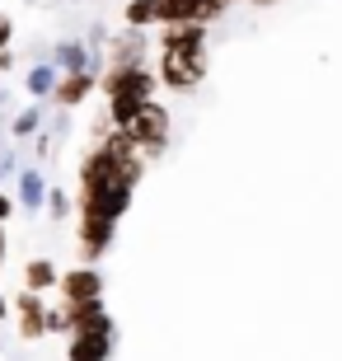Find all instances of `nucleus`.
I'll return each mask as SVG.
<instances>
[{
    "instance_id": "f3484780",
    "label": "nucleus",
    "mask_w": 342,
    "mask_h": 361,
    "mask_svg": "<svg viewBox=\"0 0 342 361\" xmlns=\"http://www.w3.org/2000/svg\"><path fill=\"white\" fill-rule=\"evenodd\" d=\"M56 66L66 71V75L85 71V47H80V42H61V47H56Z\"/></svg>"
},
{
    "instance_id": "6e6552de",
    "label": "nucleus",
    "mask_w": 342,
    "mask_h": 361,
    "mask_svg": "<svg viewBox=\"0 0 342 361\" xmlns=\"http://www.w3.org/2000/svg\"><path fill=\"white\" fill-rule=\"evenodd\" d=\"M14 310H19V334H24L28 343L47 334V305L38 300V291H24L14 300Z\"/></svg>"
},
{
    "instance_id": "9b49d317",
    "label": "nucleus",
    "mask_w": 342,
    "mask_h": 361,
    "mask_svg": "<svg viewBox=\"0 0 342 361\" xmlns=\"http://www.w3.org/2000/svg\"><path fill=\"white\" fill-rule=\"evenodd\" d=\"M94 90H99V85H94V75H90V71L61 75V85H56V104H61V108H75V104H85V99H90Z\"/></svg>"
},
{
    "instance_id": "423d86ee",
    "label": "nucleus",
    "mask_w": 342,
    "mask_h": 361,
    "mask_svg": "<svg viewBox=\"0 0 342 361\" xmlns=\"http://www.w3.org/2000/svg\"><path fill=\"white\" fill-rule=\"evenodd\" d=\"M66 314H71V334H113L104 300H66Z\"/></svg>"
},
{
    "instance_id": "aec40b11",
    "label": "nucleus",
    "mask_w": 342,
    "mask_h": 361,
    "mask_svg": "<svg viewBox=\"0 0 342 361\" xmlns=\"http://www.w3.org/2000/svg\"><path fill=\"white\" fill-rule=\"evenodd\" d=\"M47 207H52V216H66V192H52V197H47Z\"/></svg>"
},
{
    "instance_id": "6ab92c4d",
    "label": "nucleus",
    "mask_w": 342,
    "mask_h": 361,
    "mask_svg": "<svg viewBox=\"0 0 342 361\" xmlns=\"http://www.w3.org/2000/svg\"><path fill=\"white\" fill-rule=\"evenodd\" d=\"M33 127H38V113H33V108L14 118V132H19V136H28V132H33Z\"/></svg>"
},
{
    "instance_id": "b1692460",
    "label": "nucleus",
    "mask_w": 342,
    "mask_h": 361,
    "mask_svg": "<svg viewBox=\"0 0 342 361\" xmlns=\"http://www.w3.org/2000/svg\"><path fill=\"white\" fill-rule=\"evenodd\" d=\"M5 314H10V305H5V295H0V319H5Z\"/></svg>"
},
{
    "instance_id": "20e7f679",
    "label": "nucleus",
    "mask_w": 342,
    "mask_h": 361,
    "mask_svg": "<svg viewBox=\"0 0 342 361\" xmlns=\"http://www.w3.org/2000/svg\"><path fill=\"white\" fill-rule=\"evenodd\" d=\"M127 207H132V188H80V212L122 221Z\"/></svg>"
},
{
    "instance_id": "dca6fc26",
    "label": "nucleus",
    "mask_w": 342,
    "mask_h": 361,
    "mask_svg": "<svg viewBox=\"0 0 342 361\" xmlns=\"http://www.w3.org/2000/svg\"><path fill=\"white\" fill-rule=\"evenodd\" d=\"M127 24L132 28L159 24V0H132V5H127Z\"/></svg>"
},
{
    "instance_id": "f257e3e1",
    "label": "nucleus",
    "mask_w": 342,
    "mask_h": 361,
    "mask_svg": "<svg viewBox=\"0 0 342 361\" xmlns=\"http://www.w3.org/2000/svg\"><path fill=\"white\" fill-rule=\"evenodd\" d=\"M99 90L108 94V122H113V127H127V122L155 99V71L145 66V61H118V66L104 75Z\"/></svg>"
},
{
    "instance_id": "1a4fd4ad",
    "label": "nucleus",
    "mask_w": 342,
    "mask_h": 361,
    "mask_svg": "<svg viewBox=\"0 0 342 361\" xmlns=\"http://www.w3.org/2000/svg\"><path fill=\"white\" fill-rule=\"evenodd\" d=\"M71 361H108L113 357V334H71Z\"/></svg>"
},
{
    "instance_id": "4468645a",
    "label": "nucleus",
    "mask_w": 342,
    "mask_h": 361,
    "mask_svg": "<svg viewBox=\"0 0 342 361\" xmlns=\"http://www.w3.org/2000/svg\"><path fill=\"white\" fill-rule=\"evenodd\" d=\"M47 197H52V192H47L42 174L38 169H24V174H19V202H24V207H42Z\"/></svg>"
},
{
    "instance_id": "a211bd4d",
    "label": "nucleus",
    "mask_w": 342,
    "mask_h": 361,
    "mask_svg": "<svg viewBox=\"0 0 342 361\" xmlns=\"http://www.w3.org/2000/svg\"><path fill=\"white\" fill-rule=\"evenodd\" d=\"M225 10H230V0H202V24H211V19H221Z\"/></svg>"
},
{
    "instance_id": "0eeeda50",
    "label": "nucleus",
    "mask_w": 342,
    "mask_h": 361,
    "mask_svg": "<svg viewBox=\"0 0 342 361\" xmlns=\"http://www.w3.org/2000/svg\"><path fill=\"white\" fill-rule=\"evenodd\" d=\"M61 295H66V300H104V272L71 268L66 277H61Z\"/></svg>"
},
{
    "instance_id": "5701e85b",
    "label": "nucleus",
    "mask_w": 342,
    "mask_h": 361,
    "mask_svg": "<svg viewBox=\"0 0 342 361\" xmlns=\"http://www.w3.org/2000/svg\"><path fill=\"white\" fill-rule=\"evenodd\" d=\"M0 268H5V221H0Z\"/></svg>"
},
{
    "instance_id": "412c9836",
    "label": "nucleus",
    "mask_w": 342,
    "mask_h": 361,
    "mask_svg": "<svg viewBox=\"0 0 342 361\" xmlns=\"http://www.w3.org/2000/svg\"><path fill=\"white\" fill-rule=\"evenodd\" d=\"M10 212H14V202L5 197V192H0V221H10Z\"/></svg>"
},
{
    "instance_id": "39448f33",
    "label": "nucleus",
    "mask_w": 342,
    "mask_h": 361,
    "mask_svg": "<svg viewBox=\"0 0 342 361\" xmlns=\"http://www.w3.org/2000/svg\"><path fill=\"white\" fill-rule=\"evenodd\" d=\"M113 230H118V221H108V216H94V212H80V254H85V258L108 254V244H113Z\"/></svg>"
},
{
    "instance_id": "393cba45",
    "label": "nucleus",
    "mask_w": 342,
    "mask_h": 361,
    "mask_svg": "<svg viewBox=\"0 0 342 361\" xmlns=\"http://www.w3.org/2000/svg\"><path fill=\"white\" fill-rule=\"evenodd\" d=\"M253 5H272V0H253Z\"/></svg>"
},
{
    "instance_id": "f03ea898",
    "label": "nucleus",
    "mask_w": 342,
    "mask_h": 361,
    "mask_svg": "<svg viewBox=\"0 0 342 361\" xmlns=\"http://www.w3.org/2000/svg\"><path fill=\"white\" fill-rule=\"evenodd\" d=\"M207 75V47H193V52H164L159 56V80L178 94H193Z\"/></svg>"
},
{
    "instance_id": "7ed1b4c3",
    "label": "nucleus",
    "mask_w": 342,
    "mask_h": 361,
    "mask_svg": "<svg viewBox=\"0 0 342 361\" xmlns=\"http://www.w3.org/2000/svg\"><path fill=\"white\" fill-rule=\"evenodd\" d=\"M122 132L132 136L136 150H141L145 160H150V155H159V150H164V141H169V113H164V108L150 99V104H145L141 113H136V118L122 127Z\"/></svg>"
},
{
    "instance_id": "9d476101",
    "label": "nucleus",
    "mask_w": 342,
    "mask_h": 361,
    "mask_svg": "<svg viewBox=\"0 0 342 361\" xmlns=\"http://www.w3.org/2000/svg\"><path fill=\"white\" fill-rule=\"evenodd\" d=\"M193 47H207V28L202 24H164L159 52H193Z\"/></svg>"
},
{
    "instance_id": "ddd939ff",
    "label": "nucleus",
    "mask_w": 342,
    "mask_h": 361,
    "mask_svg": "<svg viewBox=\"0 0 342 361\" xmlns=\"http://www.w3.org/2000/svg\"><path fill=\"white\" fill-rule=\"evenodd\" d=\"M24 286H28V291H47V286H61V272H56L47 258H33V263L24 268Z\"/></svg>"
},
{
    "instance_id": "2eb2a0df",
    "label": "nucleus",
    "mask_w": 342,
    "mask_h": 361,
    "mask_svg": "<svg viewBox=\"0 0 342 361\" xmlns=\"http://www.w3.org/2000/svg\"><path fill=\"white\" fill-rule=\"evenodd\" d=\"M61 66H33L28 71V94L33 99H42V94H56V85H61V75H56Z\"/></svg>"
},
{
    "instance_id": "4be33fe9",
    "label": "nucleus",
    "mask_w": 342,
    "mask_h": 361,
    "mask_svg": "<svg viewBox=\"0 0 342 361\" xmlns=\"http://www.w3.org/2000/svg\"><path fill=\"white\" fill-rule=\"evenodd\" d=\"M10 33H14V28H10V19H0V47L10 42Z\"/></svg>"
},
{
    "instance_id": "f8f14e48",
    "label": "nucleus",
    "mask_w": 342,
    "mask_h": 361,
    "mask_svg": "<svg viewBox=\"0 0 342 361\" xmlns=\"http://www.w3.org/2000/svg\"><path fill=\"white\" fill-rule=\"evenodd\" d=\"M159 24H202V0H159Z\"/></svg>"
}]
</instances>
